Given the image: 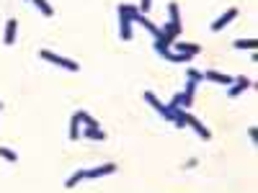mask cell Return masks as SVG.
<instances>
[{"instance_id":"1","label":"cell","mask_w":258,"mask_h":193,"mask_svg":"<svg viewBox=\"0 0 258 193\" xmlns=\"http://www.w3.org/2000/svg\"><path fill=\"white\" fill-rule=\"evenodd\" d=\"M140 13H142V11H140L137 6H129V3H121V6H119V34H121L124 41L132 39V21H135Z\"/></svg>"},{"instance_id":"8","label":"cell","mask_w":258,"mask_h":193,"mask_svg":"<svg viewBox=\"0 0 258 193\" xmlns=\"http://www.w3.org/2000/svg\"><path fill=\"white\" fill-rule=\"evenodd\" d=\"M16 31H18V21H16V18H8V24H6V34H3L6 47H13V44H16Z\"/></svg>"},{"instance_id":"9","label":"cell","mask_w":258,"mask_h":193,"mask_svg":"<svg viewBox=\"0 0 258 193\" xmlns=\"http://www.w3.org/2000/svg\"><path fill=\"white\" fill-rule=\"evenodd\" d=\"M170 47H176V52H178V54H191V57H197V54L202 52V47H199V44H186V41H178V39H176Z\"/></svg>"},{"instance_id":"12","label":"cell","mask_w":258,"mask_h":193,"mask_svg":"<svg viewBox=\"0 0 258 193\" xmlns=\"http://www.w3.org/2000/svg\"><path fill=\"white\" fill-rule=\"evenodd\" d=\"M232 47H235V49H248V52H255L258 41H255V39H235V41H232Z\"/></svg>"},{"instance_id":"2","label":"cell","mask_w":258,"mask_h":193,"mask_svg":"<svg viewBox=\"0 0 258 193\" xmlns=\"http://www.w3.org/2000/svg\"><path fill=\"white\" fill-rule=\"evenodd\" d=\"M39 57L47 59V62H52V64H59V67L70 70V72H78V70H80V64H78L75 59H68V57H62V54H57V52H52V49H39Z\"/></svg>"},{"instance_id":"5","label":"cell","mask_w":258,"mask_h":193,"mask_svg":"<svg viewBox=\"0 0 258 193\" xmlns=\"http://www.w3.org/2000/svg\"><path fill=\"white\" fill-rule=\"evenodd\" d=\"M248 88H253V80L250 77H235V82L230 85V90H227V98H238L243 90H248Z\"/></svg>"},{"instance_id":"21","label":"cell","mask_w":258,"mask_h":193,"mask_svg":"<svg viewBox=\"0 0 258 193\" xmlns=\"http://www.w3.org/2000/svg\"><path fill=\"white\" fill-rule=\"evenodd\" d=\"M0 109H3V103H0Z\"/></svg>"},{"instance_id":"3","label":"cell","mask_w":258,"mask_h":193,"mask_svg":"<svg viewBox=\"0 0 258 193\" xmlns=\"http://www.w3.org/2000/svg\"><path fill=\"white\" fill-rule=\"evenodd\" d=\"M142 98H145V101H147L150 106H153V109H155V111H158V114H160L163 119L173 121V111H170V109H168L165 103H160V98H158V95H155L153 90H145V95H142Z\"/></svg>"},{"instance_id":"4","label":"cell","mask_w":258,"mask_h":193,"mask_svg":"<svg viewBox=\"0 0 258 193\" xmlns=\"http://www.w3.org/2000/svg\"><path fill=\"white\" fill-rule=\"evenodd\" d=\"M238 13H240V11L235 8V6H232V8H227V11H225V13H222L220 18H214V24H212V31H214V34H220V31H222L225 26H230L232 21L238 18Z\"/></svg>"},{"instance_id":"16","label":"cell","mask_w":258,"mask_h":193,"mask_svg":"<svg viewBox=\"0 0 258 193\" xmlns=\"http://www.w3.org/2000/svg\"><path fill=\"white\" fill-rule=\"evenodd\" d=\"M31 3L41 11V16H47V18H49V16H54V11H52V6L47 3V0H31Z\"/></svg>"},{"instance_id":"15","label":"cell","mask_w":258,"mask_h":193,"mask_svg":"<svg viewBox=\"0 0 258 193\" xmlns=\"http://www.w3.org/2000/svg\"><path fill=\"white\" fill-rule=\"evenodd\" d=\"M78 137H80V119L73 114V119H70V139L78 142Z\"/></svg>"},{"instance_id":"11","label":"cell","mask_w":258,"mask_h":193,"mask_svg":"<svg viewBox=\"0 0 258 193\" xmlns=\"http://www.w3.org/2000/svg\"><path fill=\"white\" fill-rule=\"evenodd\" d=\"M83 134L88 137V139H93V142H103V139H106V132H103L101 126H85Z\"/></svg>"},{"instance_id":"17","label":"cell","mask_w":258,"mask_h":193,"mask_svg":"<svg viewBox=\"0 0 258 193\" xmlns=\"http://www.w3.org/2000/svg\"><path fill=\"white\" fill-rule=\"evenodd\" d=\"M186 77H188V82H197V85H199V82L204 80V72H199V70L188 67V70H186Z\"/></svg>"},{"instance_id":"18","label":"cell","mask_w":258,"mask_h":193,"mask_svg":"<svg viewBox=\"0 0 258 193\" xmlns=\"http://www.w3.org/2000/svg\"><path fill=\"white\" fill-rule=\"evenodd\" d=\"M0 157L8 160V162H16V160H18V155L13 152V149H8V147H0Z\"/></svg>"},{"instance_id":"10","label":"cell","mask_w":258,"mask_h":193,"mask_svg":"<svg viewBox=\"0 0 258 193\" xmlns=\"http://www.w3.org/2000/svg\"><path fill=\"white\" fill-rule=\"evenodd\" d=\"M135 21H137V24H142V26H145V29H147L150 34H153L155 39H160V36H163V31H160V29H158V26L153 24V21H150V16H147V13H140V16H137Z\"/></svg>"},{"instance_id":"6","label":"cell","mask_w":258,"mask_h":193,"mask_svg":"<svg viewBox=\"0 0 258 193\" xmlns=\"http://www.w3.org/2000/svg\"><path fill=\"white\" fill-rule=\"evenodd\" d=\"M111 173H116V165L114 162H106V165H101V167H91V170H85V178H103V175H111Z\"/></svg>"},{"instance_id":"13","label":"cell","mask_w":258,"mask_h":193,"mask_svg":"<svg viewBox=\"0 0 258 193\" xmlns=\"http://www.w3.org/2000/svg\"><path fill=\"white\" fill-rule=\"evenodd\" d=\"M168 13H170V21H168V24L181 26V11H178V3H168Z\"/></svg>"},{"instance_id":"14","label":"cell","mask_w":258,"mask_h":193,"mask_svg":"<svg viewBox=\"0 0 258 193\" xmlns=\"http://www.w3.org/2000/svg\"><path fill=\"white\" fill-rule=\"evenodd\" d=\"M80 180H85V170H78V173H73L68 180H64V188H75Z\"/></svg>"},{"instance_id":"7","label":"cell","mask_w":258,"mask_h":193,"mask_svg":"<svg viewBox=\"0 0 258 193\" xmlns=\"http://www.w3.org/2000/svg\"><path fill=\"white\" fill-rule=\"evenodd\" d=\"M204 80H212V82H217V85H232V82H235L232 75H225V72H220V70H207V72H204Z\"/></svg>"},{"instance_id":"20","label":"cell","mask_w":258,"mask_h":193,"mask_svg":"<svg viewBox=\"0 0 258 193\" xmlns=\"http://www.w3.org/2000/svg\"><path fill=\"white\" fill-rule=\"evenodd\" d=\"M248 137H250L253 142H258V129H255V126H250V129H248Z\"/></svg>"},{"instance_id":"19","label":"cell","mask_w":258,"mask_h":193,"mask_svg":"<svg viewBox=\"0 0 258 193\" xmlns=\"http://www.w3.org/2000/svg\"><path fill=\"white\" fill-rule=\"evenodd\" d=\"M150 3H153V0H140V6H137V8H140L142 13H147V11H150Z\"/></svg>"}]
</instances>
